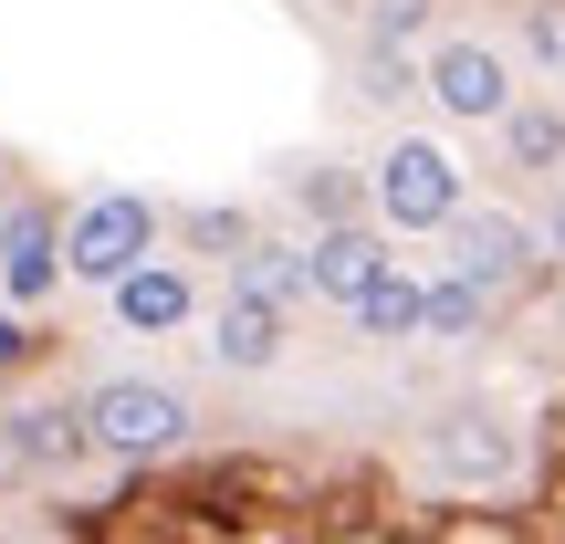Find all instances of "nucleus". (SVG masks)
<instances>
[{
    "label": "nucleus",
    "mask_w": 565,
    "mask_h": 544,
    "mask_svg": "<svg viewBox=\"0 0 565 544\" xmlns=\"http://www.w3.org/2000/svg\"><path fill=\"white\" fill-rule=\"evenodd\" d=\"M231 294H263V303H282V314H294L315 282H303V252H282V242H242V252H231Z\"/></svg>",
    "instance_id": "13"
},
{
    "label": "nucleus",
    "mask_w": 565,
    "mask_h": 544,
    "mask_svg": "<svg viewBox=\"0 0 565 544\" xmlns=\"http://www.w3.org/2000/svg\"><path fill=\"white\" fill-rule=\"evenodd\" d=\"M303 200H315L324 221H345V210H356V179H303Z\"/></svg>",
    "instance_id": "17"
},
{
    "label": "nucleus",
    "mask_w": 565,
    "mask_h": 544,
    "mask_svg": "<svg viewBox=\"0 0 565 544\" xmlns=\"http://www.w3.org/2000/svg\"><path fill=\"white\" fill-rule=\"evenodd\" d=\"M440 242H450V263H440V273L482 282L492 303H524V294H534V273H545V231L513 221V210H461Z\"/></svg>",
    "instance_id": "5"
},
{
    "label": "nucleus",
    "mask_w": 565,
    "mask_h": 544,
    "mask_svg": "<svg viewBox=\"0 0 565 544\" xmlns=\"http://www.w3.org/2000/svg\"><path fill=\"white\" fill-rule=\"evenodd\" d=\"M189 314H200V282L168 263V252H147V263L116 282V324H126V335H179Z\"/></svg>",
    "instance_id": "9"
},
{
    "label": "nucleus",
    "mask_w": 565,
    "mask_h": 544,
    "mask_svg": "<svg viewBox=\"0 0 565 544\" xmlns=\"http://www.w3.org/2000/svg\"><path fill=\"white\" fill-rule=\"evenodd\" d=\"M0 450H11L21 471H74L84 450V408H11V419H0Z\"/></svg>",
    "instance_id": "11"
},
{
    "label": "nucleus",
    "mask_w": 565,
    "mask_h": 544,
    "mask_svg": "<svg viewBox=\"0 0 565 544\" xmlns=\"http://www.w3.org/2000/svg\"><path fill=\"white\" fill-rule=\"evenodd\" d=\"M503 158H513V168H565V116H555V105H524V95H513V116H503Z\"/></svg>",
    "instance_id": "15"
},
{
    "label": "nucleus",
    "mask_w": 565,
    "mask_h": 544,
    "mask_svg": "<svg viewBox=\"0 0 565 544\" xmlns=\"http://www.w3.org/2000/svg\"><path fill=\"white\" fill-rule=\"evenodd\" d=\"M63 210L53 200H0V303H53L63 294Z\"/></svg>",
    "instance_id": "7"
},
{
    "label": "nucleus",
    "mask_w": 565,
    "mask_h": 544,
    "mask_svg": "<svg viewBox=\"0 0 565 544\" xmlns=\"http://www.w3.org/2000/svg\"><path fill=\"white\" fill-rule=\"evenodd\" d=\"M419 303H429V282L408 273V263H387L377 282H366V303H356L345 324H356L366 345H419Z\"/></svg>",
    "instance_id": "12"
},
{
    "label": "nucleus",
    "mask_w": 565,
    "mask_h": 544,
    "mask_svg": "<svg viewBox=\"0 0 565 544\" xmlns=\"http://www.w3.org/2000/svg\"><path fill=\"white\" fill-rule=\"evenodd\" d=\"M74 408H84V440L105 461H179L189 429H200L189 387H168V377H95Z\"/></svg>",
    "instance_id": "1"
},
{
    "label": "nucleus",
    "mask_w": 565,
    "mask_h": 544,
    "mask_svg": "<svg viewBox=\"0 0 565 544\" xmlns=\"http://www.w3.org/2000/svg\"><path fill=\"white\" fill-rule=\"evenodd\" d=\"M419 95L440 105L450 126H503L524 84H513V63L492 53L482 32H440V42H429V53H419Z\"/></svg>",
    "instance_id": "4"
},
{
    "label": "nucleus",
    "mask_w": 565,
    "mask_h": 544,
    "mask_svg": "<svg viewBox=\"0 0 565 544\" xmlns=\"http://www.w3.org/2000/svg\"><path fill=\"white\" fill-rule=\"evenodd\" d=\"M147 252H158V210H147L137 189H95V200L63 210V273L74 282H105V294H116Z\"/></svg>",
    "instance_id": "3"
},
{
    "label": "nucleus",
    "mask_w": 565,
    "mask_h": 544,
    "mask_svg": "<svg viewBox=\"0 0 565 544\" xmlns=\"http://www.w3.org/2000/svg\"><path fill=\"white\" fill-rule=\"evenodd\" d=\"M398 252H387V221L366 231V221H324L315 242H303V282H315V303H335V314H356L366 303V282H377Z\"/></svg>",
    "instance_id": "8"
},
{
    "label": "nucleus",
    "mask_w": 565,
    "mask_h": 544,
    "mask_svg": "<svg viewBox=\"0 0 565 544\" xmlns=\"http://www.w3.org/2000/svg\"><path fill=\"white\" fill-rule=\"evenodd\" d=\"M366 200H377L387 231H450L471 210V179H461V158H450L440 137H398L366 168Z\"/></svg>",
    "instance_id": "2"
},
{
    "label": "nucleus",
    "mask_w": 565,
    "mask_h": 544,
    "mask_svg": "<svg viewBox=\"0 0 565 544\" xmlns=\"http://www.w3.org/2000/svg\"><path fill=\"white\" fill-rule=\"evenodd\" d=\"M419 461L440 471V482H461V492H503L513 471H524V429H513L503 408H440Z\"/></svg>",
    "instance_id": "6"
},
{
    "label": "nucleus",
    "mask_w": 565,
    "mask_h": 544,
    "mask_svg": "<svg viewBox=\"0 0 565 544\" xmlns=\"http://www.w3.org/2000/svg\"><path fill=\"white\" fill-rule=\"evenodd\" d=\"M42 356V324L21 314V303H0V377H11V366H32Z\"/></svg>",
    "instance_id": "16"
},
{
    "label": "nucleus",
    "mask_w": 565,
    "mask_h": 544,
    "mask_svg": "<svg viewBox=\"0 0 565 544\" xmlns=\"http://www.w3.org/2000/svg\"><path fill=\"white\" fill-rule=\"evenodd\" d=\"M492 314H503V303H492L482 282H461V273H429V303H419V335H482Z\"/></svg>",
    "instance_id": "14"
},
{
    "label": "nucleus",
    "mask_w": 565,
    "mask_h": 544,
    "mask_svg": "<svg viewBox=\"0 0 565 544\" xmlns=\"http://www.w3.org/2000/svg\"><path fill=\"white\" fill-rule=\"evenodd\" d=\"M282 335H294V314L263 294H231L221 314H210V356L231 366V377H263V366H282Z\"/></svg>",
    "instance_id": "10"
}]
</instances>
